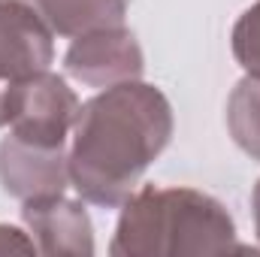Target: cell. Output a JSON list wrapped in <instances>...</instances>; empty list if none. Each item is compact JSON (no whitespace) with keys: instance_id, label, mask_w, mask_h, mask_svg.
Masks as SVG:
<instances>
[{"instance_id":"obj_10","label":"cell","mask_w":260,"mask_h":257,"mask_svg":"<svg viewBox=\"0 0 260 257\" xmlns=\"http://www.w3.org/2000/svg\"><path fill=\"white\" fill-rule=\"evenodd\" d=\"M230 46H233L236 64L245 70V76L260 79V0L254 6H248L233 24Z\"/></svg>"},{"instance_id":"obj_9","label":"cell","mask_w":260,"mask_h":257,"mask_svg":"<svg viewBox=\"0 0 260 257\" xmlns=\"http://www.w3.org/2000/svg\"><path fill=\"white\" fill-rule=\"evenodd\" d=\"M227 127L233 142L260 160V79L245 76L227 100Z\"/></svg>"},{"instance_id":"obj_7","label":"cell","mask_w":260,"mask_h":257,"mask_svg":"<svg viewBox=\"0 0 260 257\" xmlns=\"http://www.w3.org/2000/svg\"><path fill=\"white\" fill-rule=\"evenodd\" d=\"M21 218L43 254H94V227L79 200L64 194L21 203Z\"/></svg>"},{"instance_id":"obj_3","label":"cell","mask_w":260,"mask_h":257,"mask_svg":"<svg viewBox=\"0 0 260 257\" xmlns=\"http://www.w3.org/2000/svg\"><path fill=\"white\" fill-rule=\"evenodd\" d=\"M79 97L61 76L40 70L6 88V115L12 136L37 145H64L79 118Z\"/></svg>"},{"instance_id":"obj_11","label":"cell","mask_w":260,"mask_h":257,"mask_svg":"<svg viewBox=\"0 0 260 257\" xmlns=\"http://www.w3.org/2000/svg\"><path fill=\"white\" fill-rule=\"evenodd\" d=\"M9 251H37V242L27 239L18 227H9V224H0V254H9Z\"/></svg>"},{"instance_id":"obj_6","label":"cell","mask_w":260,"mask_h":257,"mask_svg":"<svg viewBox=\"0 0 260 257\" xmlns=\"http://www.w3.org/2000/svg\"><path fill=\"white\" fill-rule=\"evenodd\" d=\"M55 61V34L18 0H0V82H15L49 70Z\"/></svg>"},{"instance_id":"obj_8","label":"cell","mask_w":260,"mask_h":257,"mask_svg":"<svg viewBox=\"0 0 260 257\" xmlns=\"http://www.w3.org/2000/svg\"><path fill=\"white\" fill-rule=\"evenodd\" d=\"M30 6L55 37H82L91 30L121 27L127 15V0H18Z\"/></svg>"},{"instance_id":"obj_4","label":"cell","mask_w":260,"mask_h":257,"mask_svg":"<svg viewBox=\"0 0 260 257\" xmlns=\"http://www.w3.org/2000/svg\"><path fill=\"white\" fill-rule=\"evenodd\" d=\"M64 70L88 88H112L142 79L145 58L136 37L121 24L76 37L64 55Z\"/></svg>"},{"instance_id":"obj_2","label":"cell","mask_w":260,"mask_h":257,"mask_svg":"<svg viewBox=\"0 0 260 257\" xmlns=\"http://www.w3.org/2000/svg\"><path fill=\"white\" fill-rule=\"evenodd\" d=\"M245 251L224 203L197 188L145 185L124 200L109 242L112 257H179Z\"/></svg>"},{"instance_id":"obj_12","label":"cell","mask_w":260,"mask_h":257,"mask_svg":"<svg viewBox=\"0 0 260 257\" xmlns=\"http://www.w3.org/2000/svg\"><path fill=\"white\" fill-rule=\"evenodd\" d=\"M251 212H254V233L260 239V179L254 185V191H251Z\"/></svg>"},{"instance_id":"obj_5","label":"cell","mask_w":260,"mask_h":257,"mask_svg":"<svg viewBox=\"0 0 260 257\" xmlns=\"http://www.w3.org/2000/svg\"><path fill=\"white\" fill-rule=\"evenodd\" d=\"M0 185L21 203L64 194L70 185V154H64V145H37L9 133L0 142Z\"/></svg>"},{"instance_id":"obj_1","label":"cell","mask_w":260,"mask_h":257,"mask_svg":"<svg viewBox=\"0 0 260 257\" xmlns=\"http://www.w3.org/2000/svg\"><path fill=\"white\" fill-rule=\"evenodd\" d=\"M173 136V106L160 88L121 82L82 103L73 124L70 185L82 200L118 209Z\"/></svg>"}]
</instances>
